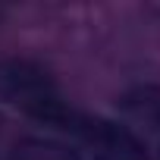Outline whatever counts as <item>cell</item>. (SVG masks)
<instances>
[{
  "label": "cell",
  "mask_w": 160,
  "mask_h": 160,
  "mask_svg": "<svg viewBox=\"0 0 160 160\" xmlns=\"http://www.w3.org/2000/svg\"><path fill=\"white\" fill-rule=\"evenodd\" d=\"M0 104H7L57 132H63L69 113L75 110L60 94V85L41 63L19 60V57L0 60Z\"/></svg>",
  "instance_id": "1"
}]
</instances>
